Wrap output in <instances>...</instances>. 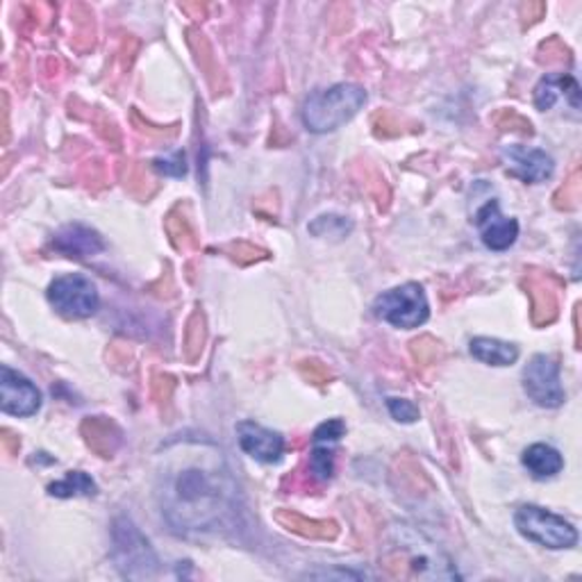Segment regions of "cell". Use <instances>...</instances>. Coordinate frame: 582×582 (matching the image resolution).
Returning a JSON list of instances; mask_svg holds the SVG:
<instances>
[{
  "instance_id": "2",
  "label": "cell",
  "mask_w": 582,
  "mask_h": 582,
  "mask_svg": "<svg viewBox=\"0 0 582 582\" xmlns=\"http://www.w3.org/2000/svg\"><path fill=\"white\" fill-rule=\"evenodd\" d=\"M366 103V92L360 84L341 82L328 90L314 92L303 105V124L310 132L324 135L341 128L362 109Z\"/></svg>"
},
{
  "instance_id": "10",
  "label": "cell",
  "mask_w": 582,
  "mask_h": 582,
  "mask_svg": "<svg viewBox=\"0 0 582 582\" xmlns=\"http://www.w3.org/2000/svg\"><path fill=\"white\" fill-rule=\"evenodd\" d=\"M476 225L480 232V240L489 251L503 253L510 246H514L519 237V223L516 219H510L501 214L499 200H487L485 206L476 212Z\"/></svg>"
},
{
  "instance_id": "1",
  "label": "cell",
  "mask_w": 582,
  "mask_h": 582,
  "mask_svg": "<svg viewBox=\"0 0 582 582\" xmlns=\"http://www.w3.org/2000/svg\"><path fill=\"white\" fill-rule=\"evenodd\" d=\"M162 514L181 533H212L237 519V482L212 444L185 442L160 476Z\"/></svg>"
},
{
  "instance_id": "17",
  "label": "cell",
  "mask_w": 582,
  "mask_h": 582,
  "mask_svg": "<svg viewBox=\"0 0 582 582\" xmlns=\"http://www.w3.org/2000/svg\"><path fill=\"white\" fill-rule=\"evenodd\" d=\"M96 482L84 472H71L65 480L48 485V493L57 499H71V497H94Z\"/></svg>"
},
{
  "instance_id": "11",
  "label": "cell",
  "mask_w": 582,
  "mask_h": 582,
  "mask_svg": "<svg viewBox=\"0 0 582 582\" xmlns=\"http://www.w3.org/2000/svg\"><path fill=\"white\" fill-rule=\"evenodd\" d=\"M503 160L508 164L510 176L521 178L523 183H544L552 176L556 171V162L539 149H528V146H505L503 149Z\"/></svg>"
},
{
  "instance_id": "13",
  "label": "cell",
  "mask_w": 582,
  "mask_h": 582,
  "mask_svg": "<svg viewBox=\"0 0 582 582\" xmlns=\"http://www.w3.org/2000/svg\"><path fill=\"white\" fill-rule=\"evenodd\" d=\"M560 101L569 103L573 112L580 109V84L569 73H550L539 80L535 86V105L546 112L552 109Z\"/></svg>"
},
{
  "instance_id": "18",
  "label": "cell",
  "mask_w": 582,
  "mask_h": 582,
  "mask_svg": "<svg viewBox=\"0 0 582 582\" xmlns=\"http://www.w3.org/2000/svg\"><path fill=\"white\" fill-rule=\"evenodd\" d=\"M310 474L316 480H330L335 474V451L330 444H314L310 455Z\"/></svg>"
},
{
  "instance_id": "3",
  "label": "cell",
  "mask_w": 582,
  "mask_h": 582,
  "mask_svg": "<svg viewBox=\"0 0 582 582\" xmlns=\"http://www.w3.org/2000/svg\"><path fill=\"white\" fill-rule=\"evenodd\" d=\"M375 316H381L394 328L415 330L423 326L430 316V305L426 291L417 282H405L389 291H383L373 303Z\"/></svg>"
},
{
  "instance_id": "12",
  "label": "cell",
  "mask_w": 582,
  "mask_h": 582,
  "mask_svg": "<svg viewBox=\"0 0 582 582\" xmlns=\"http://www.w3.org/2000/svg\"><path fill=\"white\" fill-rule=\"evenodd\" d=\"M237 440H240L242 451L257 462L276 464L282 459L284 440L280 432H273L255 421H242L237 426Z\"/></svg>"
},
{
  "instance_id": "5",
  "label": "cell",
  "mask_w": 582,
  "mask_h": 582,
  "mask_svg": "<svg viewBox=\"0 0 582 582\" xmlns=\"http://www.w3.org/2000/svg\"><path fill=\"white\" fill-rule=\"evenodd\" d=\"M516 531L533 544L550 550L573 548L578 544V531L564 516L552 514L539 505H523L514 514Z\"/></svg>"
},
{
  "instance_id": "15",
  "label": "cell",
  "mask_w": 582,
  "mask_h": 582,
  "mask_svg": "<svg viewBox=\"0 0 582 582\" xmlns=\"http://www.w3.org/2000/svg\"><path fill=\"white\" fill-rule=\"evenodd\" d=\"M523 467L528 469V474L535 480H548L556 478L564 469V457L558 449H552L548 444H533L523 451Z\"/></svg>"
},
{
  "instance_id": "19",
  "label": "cell",
  "mask_w": 582,
  "mask_h": 582,
  "mask_svg": "<svg viewBox=\"0 0 582 582\" xmlns=\"http://www.w3.org/2000/svg\"><path fill=\"white\" fill-rule=\"evenodd\" d=\"M353 230V223L351 221H346L344 217H337V214H324V217H318L312 225H310V232L316 237H346L348 232Z\"/></svg>"
},
{
  "instance_id": "8",
  "label": "cell",
  "mask_w": 582,
  "mask_h": 582,
  "mask_svg": "<svg viewBox=\"0 0 582 582\" xmlns=\"http://www.w3.org/2000/svg\"><path fill=\"white\" fill-rule=\"evenodd\" d=\"M523 389L539 407H560L567 396L560 381L558 360L550 356H535L523 369Z\"/></svg>"
},
{
  "instance_id": "20",
  "label": "cell",
  "mask_w": 582,
  "mask_h": 582,
  "mask_svg": "<svg viewBox=\"0 0 582 582\" xmlns=\"http://www.w3.org/2000/svg\"><path fill=\"white\" fill-rule=\"evenodd\" d=\"M346 432V426L341 419H333V421H326L318 426L312 434V444H337L341 436Z\"/></svg>"
},
{
  "instance_id": "9",
  "label": "cell",
  "mask_w": 582,
  "mask_h": 582,
  "mask_svg": "<svg viewBox=\"0 0 582 582\" xmlns=\"http://www.w3.org/2000/svg\"><path fill=\"white\" fill-rule=\"evenodd\" d=\"M0 407L12 417H33L42 407V392L23 373L3 366L0 371Z\"/></svg>"
},
{
  "instance_id": "6",
  "label": "cell",
  "mask_w": 582,
  "mask_h": 582,
  "mask_svg": "<svg viewBox=\"0 0 582 582\" xmlns=\"http://www.w3.org/2000/svg\"><path fill=\"white\" fill-rule=\"evenodd\" d=\"M389 550L417 578H457L444 552L432 544H426L423 537L412 528L400 526L398 544L389 546Z\"/></svg>"
},
{
  "instance_id": "4",
  "label": "cell",
  "mask_w": 582,
  "mask_h": 582,
  "mask_svg": "<svg viewBox=\"0 0 582 582\" xmlns=\"http://www.w3.org/2000/svg\"><path fill=\"white\" fill-rule=\"evenodd\" d=\"M114 562L126 578L132 580L153 578L160 569L151 542L128 519L114 523Z\"/></svg>"
},
{
  "instance_id": "14",
  "label": "cell",
  "mask_w": 582,
  "mask_h": 582,
  "mask_svg": "<svg viewBox=\"0 0 582 582\" xmlns=\"http://www.w3.org/2000/svg\"><path fill=\"white\" fill-rule=\"evenodd\" d=\"M53 248L67 257L84 259V257L98 255L105 248V242L96 230L80 225V223H71L57 232L53 240Z\"/></svg>"
},
{
  "instance_id": "16",
  "label": "cell",
  "mask_w": 582,
  "mask_h": 582,
  "mask_svg": "<svg viewBox=\"0 0 582 582\" xmlns=\"http://www.w3.org/2000/svg\"><path fill=\"white\" fill-rule=\"evenodd\" d=\"M472 356L491 366H510L519 360V348L510 341L491 339V337H476L469 344Z\"/></svg>"
},
{
  "instance_id": "22",
  "label": "cell",
  "mask_w": 582,
  "mask_h": 582,
  "mask_svg": "<svg viewBox=\"0 0 582 582\" xmlns=\"http://www.w3.org/2000/svg\"><path fill=\"white\" fill-rule=\"evenodd\" d=\"M155 166L164 173H168V176H185L187 173V166H185V155L183 153H176L173 155V160H158Z\"/></svg>"
},
{
  "instance_id": "21",
  "label": "cell",
  "mask_w": 582,
  "mask_h": 582,
  "mask_svg": "<svg viewBox=\"0 0 582 582\" xmlns=\"http://www.w3.org/2000/svg\"><path fill=\"white\" fill-rule=\"evenodd\" d=\"M387 407L389 415L400 423H415L419 419V407L407 398H389Z\"/></svg>"
},
{
  "instance_id": "7",
  "label": "cell",
  "mask_w": 582,
  "mask_h": 582,
  "mask_svg": "<svg viewBox=\"0 0 582 582\" xmlns=\"http://www.w3.org/2000/svg\"><path fill=\"white\" fill-rule=\"evenodd\" d=\"M48 301L57 310V314L73 318V322L96 314L101 303L96 284L80 273L55 278L48 287Z\"/></svg>"
}]
</instances>
